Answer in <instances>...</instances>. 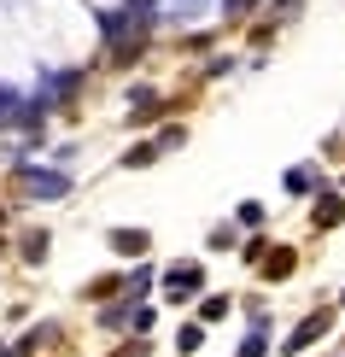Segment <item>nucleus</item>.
<instances>
[{
  "instance_id": "1",
  "label": "nucleus",
  "mask_w": 345,
  "mask_h": 357,
  "mask_svg": "<svg viewBox=\"0 0 345 357\" xmlns=\"http://www.w3.org/2000/svg\"><path fill=\"white\" fill-rule=\"evenodd\" d=\"M328 322H334L328 310H310V317H305V322H298V328L287 334V351H305L310 340H322V334H328Z\"/></svg>"
},
{
  "instance_id": "2",
  "label": "nucleus",
  "mask_w": 345,
  "mask_h": 357,
  "mask_svg": "<svg viewBox=\"0 0 345 357\" xmlns=\"http://www.w3.org/2000/svg\"><path fill=\"white\" fill-rule=\"evenodd\" d=\"M24 182L36 188V193H47V199H59V193H70V182L59 170H24Z\"/></svg>"
},
{
  "instance_id": "3",
  "label": "nucleus",
  "mask_w": 345,
  "mask_h": 357,
  "mask_svg": "<svg viewBox=\"0 0 345 357\" xmlns=\"http://www.w3.org/2000/svg\"><path fill=\"white\" fill-rule=\"evenodd\" d=\"M164 287H170L176 299H182V293H193V287H199V264H182V270H170V275H164Z\"/></svg>"
},
{
  "instance_id": "4",
  "label": "nucleus",
  "mask_w": 345,
  "mask_h": 357,
  "mask_svg": "<svg viewBox=\"0 0 345 357\" xmlns=\"http://www.w3.org/2000/svg\"><path fill=\"white\" fill-rule=\"evenodd\" d=\"M316 222H322V229H334V222H339V199H322L316 205Z\"/></svg>"
}]
</instances>
